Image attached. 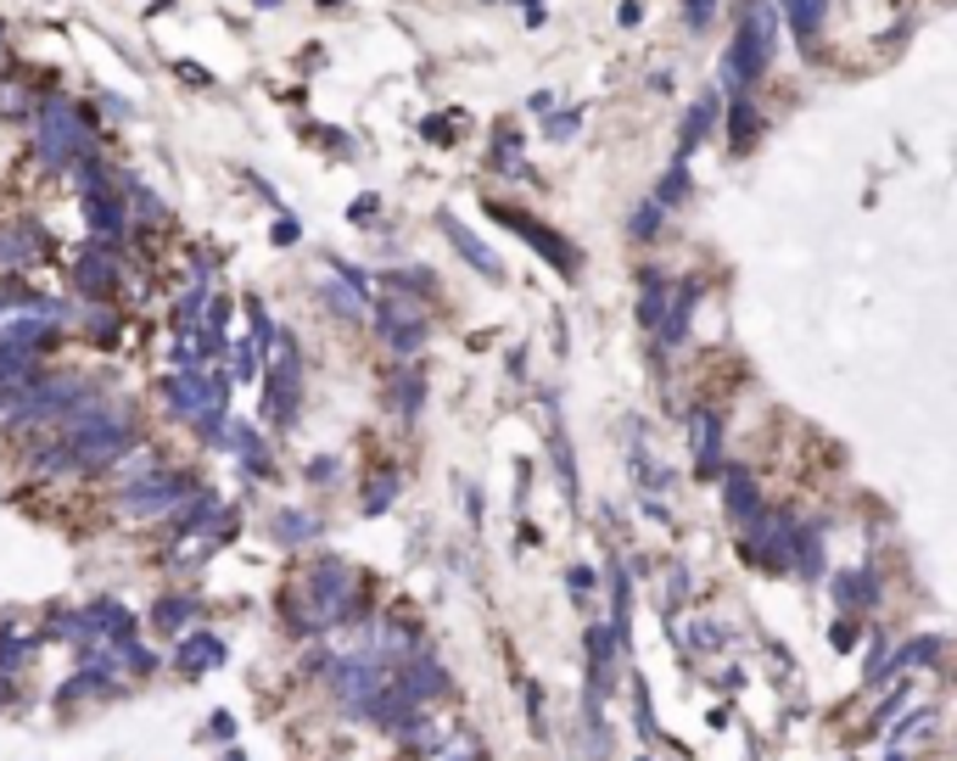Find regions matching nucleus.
<instances>
[{
  "instance_id": "1",
  "label": "nucleus",
  "mask_w": 957,
  "mask_h": 761,
  "mask_svg": "<svg viewBox=\"0 0 957 761\" xmlns=\"http://www.w3.org/2000/svg\"><path fill=\"white\" fill-rule=\"evenodd\" d=\"M29 146H34L45 175H73L84 157H102V129H96V118H91L84 102L51 91L34 113V140Z\"/></svg>"
},
{
  "instance_id": "9",
  "label": "nucleus",
  "mask_w": 957,
  "mask_h": 761,
  "mask_svg": "<svg viewBox=\"0 0 957 761\" xmlns=\"http://www.w3.org/2000/svg\"><path fill=\"white\" fill-rule=\"evenodd\" d=\"M180 78H186V84H213V78H208L202 67H191V62H180Z\"/></svg>"
},
{
  "instance_id": "6",
  "label": "nucleus",
  "mask_w": 957,
  "mask_h": 761,
  "mask_svg": "<svg viewBox=\"0 0 957 761\" xmlns=\"http://www.w3.org/2000/svg\"><path fill=\"white\" fill-rule=\"evenodd\" d=\"M208 660H224V644H219V638H208V633H202V638H191V644L180 649V666H208Z\"/></svg>"
},
{
  "instance_id": "7",
  "label": "nucleus",
  "mask_w": 957,
  "mask_h": 761,
  "mask_svg": "<svg viewBox=\"0 0 957 761\" xmlns=\"http://www.w3.org/2000/svg\"><path fill=\"white\" fill-rule=\"evenodd\" d=\"M197 616V600H162L157 605V627H186Z\"/></svg>"
},
{
  "instance_id": "3",
  "label": "nucleus",
  "mask_w": 957,
  "mask_h": 761,
  "mask_svg": "<svg viewBox=\"0 0 957 761\" xmlns=\"http://www.w3.org/2000/svg\"><path fill=\"white\" fill-rule=\"evenodd\" d=\"M264 414L281 420V426L297 414V348H292V336H281V359L264 381Z\"/></svg>"
},
{
  "instance_id": "4",
  "label": "nucleus",
  "mask_w": 957,
  "mask_h": 761,
  "mask_svg": "<svg viewBox=\"0 0 957 761\" xmlns=\"http://www.w3.org/2000/svg\"><path fill=\"white\" fill-rule=\"evenodd\" d=\"M40 78L34 73H23V67H7L0 73V118H12V124H34V113H40Z\"/></svg>"
},
{
  "instance_id": "8",
  "label": "nucleus",
  "mask_w": 957,
  "mask_h": 761,
  "mask_svg": "<svg viewBox=\"0 0 957 761\" xmlns=\"http://www.w3.org/2000/svg\"><path fill=\"white\" fill-rule=\"evenodd\" d=\"M275 532H281V538H286V543H297V538H314V532H319V527H314V521H308V516H281V527H275Z\"/></svg>"
},
{
  "instance_id": "2",
  "label": "nucleus",
  "mask_w": 957,
  "mask_h": 761,
  "mask_svg": "<svg viewBox=\"0 0 957 761\" xmlns=\"http://www.w3.org/2000/svg\"><path fill=\"white\" fill-rule=\"evenodd\" d=\"M118 281H124V264H118V252H107V246H96V241H84V252H78V264H73V286L84 292V297H113L118 292Z\"/></svg>"
},
{
  "instance_id": "10",
  "label": "nucleus",
  "mask_w": 957,
  "mask_h": 761,
  "mask_svg": "<svg viewBox=\"0 0 957 761\" xmlns=\"http://www.w3.org/2000/svg\"><path fill=\"white\" fill-rule=\"evenodd\" d=\"M275 241H281V246H292V241H297V224H292V219H281V224H275Z\"/></svg>"
},
{
  "instance_id": "5",
  "label": "nucleus",
  "mask_w": 957,
  "mask_h": 761,
  "mask_svg": "<svg viewBox=\"0 0 957 761\" xmlns=\"http://www.w3.org/2000/svg\"><path fill=\"white\" fill-rule=\"evenodd\" d=\"M45 258V235H40V224H7L0 230V269H29V264H40Z\"/></svg>"
}]
</instances>
